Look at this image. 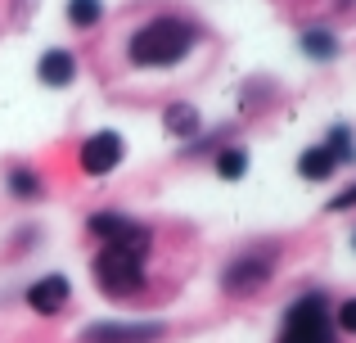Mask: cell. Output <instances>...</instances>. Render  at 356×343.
I'll return each instance as SVG.
<instances>
[{
	"label": "cell",
	"mask_w": 356,
	"mask_h": 343,
	"mask_svg": "<svg viewBox=\"0 0 356 343\" xmlns=\"http://www.w3.org/2000/svg\"><path fill=\"white\" fill-rule=\"evenodd\" d=\"M194 45H199V27L181 14H163V18H149L145 27L131 32L127 59L136 63V68H172Z\"/></svg>",
	"instance_id": "obj_1"
},
{
	"label": "cell",
	"mask_w": 356,
	"mask_h": 343,
	"mask_svg": "<svg viewBox=\"0 0 356 343\" xmlns=\"http://www.w3.org/2000/svg\"><path fill=\"white\" fill-rule=\"evenodd\" d=\"M145 262L149 244H104L90 262V276L108 298H131L145 289Z\"/></svg>",
	"instance_id": "obj_2"
},
{
	"label": "cell",
	"mask_w": 356,
	"mask_h": 343,
	"mask_svg": "<svg viewBox=\"0 0 356 343\" xmlns=\"http://www.w3.org/2000/svg\"><path fill=\"white\" fill-rule=\"evenodd\" d=\"M275 343H339V330H334V317H330V298L321 289H307L302 298H293Z\"/></svg>",
	"instance_id": "obj_3"
},
{
	"label": "cell",
	"mask_w": 356,
	"mask_h": 343,
	"mask_svg": "<svg viewBox=\"0 0 356 343\" xmlns=\"http://www.w3.org/2000/svg\"><path fill=\"white\" fill-rule=\"evenodd\" d=\"M280 266V248L275 244H257V248H243L239 257H230L226 271H221V289L230 294V298H239V294H257L270 285V276H275Z\"/></svg>",
	"instance_id": "obj_4"
},
{
	"label": "cell",
	"mask_w": 356,
	"mask_h": 343,
	"mask_svg": "<svg viewBox=\"0 0 356 343\" xmlns=\"http://www.w3.org/2000/svg\"><path fill=\"white\" fill-rule=\"evenodd\" d=\"M163 335V321H99L81 330V343H158Z\"/></svg>",
	"instance_id": "obj_5"
},
{
	"label": "cell",
	"mask_w": 356,
	"mask_h": 343,
	"mask_svg": "<svg viewBox=\"0 0 356 343\" xmlns=\"http://www.w3.org/2000/svg\"><path fill=\"white\" fill-rule=\"evenodd\" d=\"M122 154H127V145H122L118 131H95L81 141V172L86 176H108L122 168Z\"/></svg>",
	"instance_id": "obj_6"
},
{
	"label": "cell",
	"mask_w": 356,
	"mask_h": 343,
	"mask_svg": "<svg viewBox=\"0 0 356 343\" xmlns=\"http://www.w3.org/2000/svg\"><path fill=\"white\" fill-rule=\"evenodd\" d=\"M90 230H95L104 244H149V226L122 217V212H95V217H90Z\"/></svg>",
	"instance_id": "obj_7"
},
{
	"label": "cell",
	"mask_w": 356,
	"mask_h": 343,
	"mask_svg": "<svg viewBox=\"0 0 356 343\" xmlns=\"http://www.w3.org/2000/svg\"><path fill=\"white\" fill-rule=\"evenodd\" d=\"M72 298V285L68 276H41L36 285H27V308L41 312V317H54V312H63Z\"/></svg>",
	"instance_id": "obj_8"
},
{
	"label": "cell",
	"mask_w": 356,
	"mask_h": 343,
	"mask_svg": "<svg viewBox=\"0 0 356 343\" xmlns=\"http://www.w3.org/2000/svg\"><path fill=\"white\" fill-rule=\"evenodd\" d=\"M36 77H41L45 86H72V81H77V54L63 50V45L45 50L41 59H36Z\"/></svg>",
	"instance_id": "obj_9"
},
{
	"label": "cell",
	"mask_w": 356,
	"mask_h": 343,
	"mask_svg": "<svg viewBox=\"0 0 356 343\" xmlns=\"http://www.w3.org/2000/svg\"><path fill=\"white\" fill-rule=\"evenodd\" d=\"M334 168H339V163H334V154L325 150V145H312V150L298 154V176H302V181H330Z\"/></svg>",
	"instance_id": "obj_10"
},
{
	"label": "cell",
	"mask_w": 356,
	"mask_h": 343,
	"mask_svg": "<svg viewBox=\"0 0 356 343\" xmlns=\"http://www.w3.org/2000/svg\"><path fill=\"white\" fill-rule=\"evenodd\" d=\"M163 127L176 136V141H190V136L199 131V113H194V104H172L163 113Z\"/></svg>",
	"instance_id": "obj_11"
},
{
	"label": "cell",
	"mask_w": 356,
	"mask_h": 343,
	"mask_svg": "<svg viewBox=\"0 0 356 343\" xmlns=\"http://www.w3.org/2000/svg\"><path fill=\"white\" fill-rule=\"evenodd\" d=\"M302 54L307 59H321V63H330L334 54H339V41H334L325 27H312V32H302Z\"/></svg>",
	"instance_id": "obj_12"
},
{
	"label": "cell",
	"mask_w": 356,
	"mask_h": 343,
	"mask_svg": "<svg viewBox=\"0 0 356 343\" xmlns=\"http://www.w3.org/2000/svg\"><path fill=\"white\" fill-rule=\"evenodd\" d=\"M99 18H104V0H68V23L72 27H99Z\"/></svg>",
	"instance_id": "obj_13"
},
{
	"label": "cell",
	"mask_w": 356,
	"mask_h": 343,
	"mask_svg": "<svg viewBox=\"0 0 356 343\" xmlns=\"http://www.w3.org/2000/svg\"><path fill=\"white\" fill-rule=\"evenodd\" d=\"M243 172H248V150L230 145V150L217 154V176H221V181H239Z\"/></svg>",
	"instance_id": "obj_14"
},
{
	"label": "cell",
	"mask_w": 356,
	"mask_h": 343,
	"mask_svg": "<svg viewBox=\"0 0 356 343\" xmlns=\"http://www.w3.org/2000/svg\"><path fill=\"white\" fill-rule=\"evenodd\" d=\"M325 145V150H330L334 154V163H352L356 159V145H352V127H334V131H330V141H321Z\"/></svg>",
	"instance_id": "obj_15"
},
{
	"label": "cell",
	"mask_w": 356,
	"mask_h": 343,
	"mask_svg": "<svg viewBox=\"0 0 356 343\" xmlns=\"http://www.w3.org/2000/svg\"><path fill=\"white\" fill-rule=\"evenodd\" d=\"M9 190H14L18 199H36V194H41V176L32 168H9Z\"/></svg>",
	"instance_id": "obj_16"
},
{
	"label": "cell",
	"mask_w": 356,
	"mask_h": 343,
	"mask_svg": "<svg viewBox=\"0 0 356 343\" xmlns=\"http://www.w3.org/2000/svg\"><path fill=\"white\" fill-rule=\"evenodd\" d=\"M334 330L356 335V298H343V303H339V312H334Z\"/></svg>",
	"instance_id": "obj_17"
},
{
	"label": "cell",
	"mask_w": 356,
	"mask_h": 343,
	"mask_svg": "<svg viewBox=\"0 0 356 343\" xmlns=\"http://www.w3.org/2000/svg\"><path fill=\"white\" fill-rule=\"evenodd\" d=\"M348 208H356V181L348 185V190H339V194H334L325 212H348Z\"/></svg>",
	"instance_id": "obj_18"
},
{
	"label": "cell",
	"mask_w": 356,
	"mask_h": 343,
	"mask_svg": "<svg viewBox=\"0 0 356 343\" xmlns=\"http://www.w3.org/2000/svg\"><path fill=\"white\" fill-rule=\"evenodd\" d=\"M352 248H356V235H352Z\"/></svg>",
	"instance_id": "obj_19"
}]
</instances>
